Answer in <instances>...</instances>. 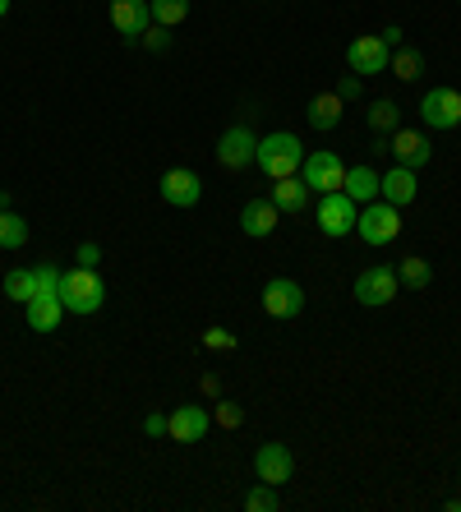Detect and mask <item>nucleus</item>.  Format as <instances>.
Segmentation results:
<instances>
[{
    "mask_svg": "<svg viewBox=\"0 0 461 512\" xmlns=\"http://www.w3.org/2000/svg\"><path fill=\"white\" fill-rule=\"evenodd\" d=\"M143 434H153V439H162V434H166V416H162V411H153V416L143 420Z\"/></svg>",
    "mask_w": 461,
    "mask_h": 512,
    "instance_id": "35",
    "label": "nucleus"
},
{
    "mask_svg": "<svg viewBox=\"0 0 461 512\" xmlns=\"http://www.w3.org/2000/svg\"><path fill=\"white\" fill-rule=\"evenodd\" d=\"M305 185L314 194H332V190H342L346 185V167H342V157L328 153V148H319V153H309L305 157Z\"/></svg>",
    "mask_w": 461,
    "mask_h": 512,
    "instance_id": "10",
    "label": "nucleus"
},
{
    "mask_svg": "<svg viewBox=\"0 0 461 512\" xmlns=\"http://www.w3.org/2000/svg\"><path fill=\"white\" fill-rule=\"evenodd\" d=\"M74 259H79V268H97V263H102V250H97L93 240H83L79 250H74Z\"/></svg>",
    "mask_w": 461,
    "mask_h": 512,
    "instance_id": "33",
    "label": "nucleus"
},
{
    "mask_svg": "<svg viewBox=\"0 0 461 512\" xmlns=\"http://www.w3.org/2000/svg\"><path fill=\"white\" fill-rule=\"evenodd\" d=\"M28 245V222L14 208H0V250H24Z\"/></svg>",
    "mask_w": 461,
    "mask_h": 512,
    "instance_id": "23",
    "label": "nucleus"
},
{
    "mask_svg": "<svg viewBox=\"0 0 461 512\" xmlns=\"http://www.w3.org/2000/svg\"><path fill=\"white\" fill-rule=\"evenodd\" d=\"M37 296H60V268H51V263H37Z\"/></svg>",
    "mask_w": 461,
    "mask_h": 512,
    "instance_id": "30",
    "label": "nucleus"
},
{
    "mask_svg": "<svg viewBox=\"0 0 461 512\" xmlns=\"http://www.w3.org/2000/svg\"><path fill=\"white\" fill-rule=\"evenodd\" d=\"M397 291H402V277H397V268H388V263L365 268V273L355 277V286H351V296L360 300L365 310H383V305H392Z\"/></svg>",
    "mask_w": 461,
    "mask_h": 512,
    "instance_id": "4",
    "label": "nucleus"
},
{
    "mask_svg": "<svg viewBox=\"0 0 461 512\" xmlns=\"http://www.w3.org/2000/svg\"><path fill=\"white\" fill-rule=\"evenodd\" d=\"M5 14H10V0H0V19H5Z\"/></svg>",
    "mask_w": 461,
    "mask_h": 512,
    "instance_id": "38",
    "label": "nucleus"
},
{
    "mask_svg": "<svg viewBox=\"0 0 461 512\" xmlns=\"http://www.w3.org/2000/svg\"><path fill=\"white\" fill-rule=\"evenodd\" d=\"M24 319L33 333H56V323L65 319V305H60V296H33L24 305Z\"/></svg>",
    "mask_w": 461,
    "mask_h": 512,
    "instance_id": "20",
    "label": "nucleus"
},
{
    "mask_svg": "<svg viewBox=\"0 0 461 512\" xmlns=\"http://www.w3.org/2000/svg\"><path fill=\"white\" fill-rule=\"evenodd\" d=\"M342 93H337V88H332V93H319V97H309V107H305V120L309 125H314V130H337V125H342Z\"/></svg>",
    "mask_w": 461,
    "mask_h": 512,
    "instance_id": "19",
    "label": "nucleus"
},
{
    "mask_svg": "<svg viewBox=\"0 0 461 512\" xmlns=\"http://www.w3.org/2000/svg\"><path fill=\"white\" fill-rule=\"evenodd\" d=\"M379 180L383 176L374 167H346V185H342V190L351 194L355 203H374V199H379Z\"/></svg>",
    "mask_w": 461,
    "mask_h": 512,
    "instance_id": "21",
    "label": "nucleus"
},
{
    "mask_svg": "<svg viewBox=\"0 0 461 512\" xmlns=\"http://www.w3.org/2000/svg\"><path fill=\"white\" fill-rule=\"evenodd\" d=\"M397 277H402V286L425 291V286L434 282V268H429V259H420V254H406V259L397 263Z\"/></svg>",
    "mask_w": 461,
    "mask_h": 512,
    "instance_id": "26",
    "label": "nucleus"
},
{
    "mask_svg": "<svg viewBox=\"0 0 461 512\" xmlns=\"http://www.w3.org/2000/svg\"><path fill=\"white\" fill-rule=\"evenodd\" d=\"M388 60H392V47L383 42L379 33L355 37L351 47H346V65H351L360 79H369V74H383V70H388Z\"/></svg>",
    "mask_w": 461,
    "mask_h": 512,
    "instance_id": "9",
    "label": "nucleus"
},
{
    "mask_svg": "<svg viewBox=\"0 0 461 512\" xmlns=\"http://www.w3.org/2000/svg\"><path fill=\"white\" fill-rule=\"evenodd\" d=\"M203 397H222V379L217 374H203Z\"/></svg>",
    "mask_w": 461,
    "mask_h": 512,
    "instance_id": "36",
    "label": "nucleus"
},
{
    "mask_svg": "<svg viewBox=\"0 0 461 512\" xmlns=\"http://www.w3.org/2000/svg\"><path fill=\"white\" fill-rule=\"evenodd\" d=\"M272 508H277V485H263L259 480V485L245 494V512H272Z\"/></svg>",
    "mask_w": 461,
    "mask_h": 512,
    "instance_id": "28",
    "label": "nucleus"
},
{
    "mask_svg": "<svg viewBox=\"0 0 461 512\" xmlns=\"http://www.w3.org/2000/svg\"><path fill=\"white\" fill-rule=\"evenodd\" d=\"M388 70L397 74V79H406V84H415V79L425 74V56H420L415 47H397L392 60H388Z\"/></svg>",
    "mask_w": 461,
    "mask_h": 512,
    "instance_id": "25",
    "label": "nucleus"
},
{
    "mask_svg": "<svg viewBox=\"0 0 461 512\" xmlns=\"http://www.w3.org/2000/svg\"><path fill=\"white\" fill-rule=\"evenodd\" d=\"M148 5H153V19L162 28H176L190 19V0H148Z\"/></svg>",
    "mask_w": 461,
    "mask_h": 512,
    "instance_id": "27",
    "label": "nucleus"
},
{
    "mask_svg": "<svg viewBox=\"0 0 461 512\" xmlns=\"http://www.w3.org/2000/svg\"><path fill=\"white\" fill-rule=\"evenodd\" d=\"M139 42H143V47H148V51H166V47H171V28H162V24H148V28H143V37H139Z\"/></svg>",
    "mask_w": 461,
    "mask_h": 512,
    "instance_id": "32",
    "label": "nucleus"
},
{
    "mask_svg": "<svg viewBox=\"0 0 461 512\" xmlns=\"http://www.w3.org/2000/svg\"><path fill=\"white\" fill-rule=\"evenodd\" d=\"M277 203L272 199H249L245 208H240V231H245L249 240H268L272 231H277Z\"/></svg>",
    "mask_w": 461,
    "mask_h": 512,
    "instance_id": "16",
    "label": "nucleus"
},
{
    "mask_svg": "<svg viewBox=\"0 0 461 512\" xmlns=\"http://www.w3.org/2000/svg\"><path fill=\"white\" fill-rule=\"evenodd\" d=\"M263 314L268 319H300L305 314V286L296 277H272L263 286Z\"/></svg>",
    "mask_w": 461,
    "mask_h": 512,
    "instance_id": "6",
    "label": "nucleus"
},
{
    "mask_svg": "<svg viewBox=\"0 0 461 512\" xmlns=\"http://www.w3.org/2000/svg\"><path fill=\"white\" fill-rule=\"evenodd\" d=\"M203 346H208V351H236V333H226L222 323H213V328H208V333H203Z\"/></svg>",
    "mask_w": 461,
    "mask_h": 512,
    "instance_id": "31",
    "label": "nucleus"
},
{
    "mask_svg": "<svg viewBox=\"0 0 461 512\" xmlns=\"http://www.w3.org/2000/svg\"><path fill=\"white\" fill-rule=\"evenodd\" d=\"M457 5H461V0H457Z\"/></svg>",
    "mask_w": 461,
    "mask_h": 512,
    "instance_id": "39",
    "label": "nucleus"
},
{
    "mask_svg": "<svg viewBox=\"0 0 461 512\" xmlns=\"http://www.w3.org/2000/svg\"><path fill=\"white\" fill-rule=\"evenodd\" d=\"M355 236L365 240V245H392V240L402 236V208L388 199L365 203L360 217H355Z\"/></svg>",
    "mask_w": 461,
    "mask_h": 512,
    "instance_id": "3",
    "label": "nucleus"
},
{
    "mask_svg": "<svg viewBox=\"0 0 461 512\" xmlns=\"http://www.w3.org/2000/svg\"><path fill=\"white\" fill-rule=\"evenodd\" d=\"M319 231L328 240H342V236H351L355 231V217H360V203L351 199L346 190H332V194H319Z\"/></svg>",
    "mask_w": 461,
    "mask_h": 512,
    "instance_id": "5",
    "label": "nucleus"
},
{
    "mask_svg": "<svg viewBox=\"0 0 461 512\" xmlns=\"http://www.w3.org/2000/svg\"><path fill=\"white\" fill-rule=\"evenodd\" d=\"M111 24L125 42H139L143 28L153 24V5L148 0H111Z\"/></svg>",
    "mask_w": 461,
    "mask_h": 512,
    "instance_id": "14",
    "label": "nucleus"
},
{
    "mask_svg": "<svg viewBox=\"0 0 461 512\" xmlns=\"http://www.w3.org/2000/svg\"><path fill=\"white\" fill-rule=\"evenodd\" d=\"M5 296H10L14 305H28V300L37 296V273L33 268H10V273H5Z\"/></svg>",
    "mask_w": 461,
    "mask_h": 512,
    "instance_id": "24",
    "label": "nucleus"
},
{
    "mask_svg": "<svg viewBox=\"0 0 461 512\" xmlns=\"http://www.w3.org/2000/svg\"><path fill=\"white\" fill-rule=\"evenodd\" d=\"M254 476L263 485H286V480L296 476V453L286 443H263L259 453H254Z\"/></svg>",
    "mask_w": 461,
    "mask_h": 512,
    "instance_id": "11",
    "label": "nucleus"
},
{
    "mask_svg": "<svg viewBox=\"0 0 461 512\" xmlns=\"http://www.w3.org/2000/svg\"><path fill=\"white\" fill-rule=\"evenodd\" d=\"M157 190H162V199L171 203V208H194V203L203 199V180L194 176L190 167H171Z\"/></svg>",
    "mask_w": 461,
    "mask_h": 512,
    "instance_id": "13",
    "label": "nucleus"
},
{
    "mask_svg": "<svg viewBox=\"0 0 461 512\" xmlns=\"http://www.w3.org/2000/svg\"><path fill=\"white\" fill-rule=\"evenodd\" d=\"M254 167H263V176L272 180H286V176H296L300 167H305V148H300L296 134H268V139H259V157H254Z\"/></svg>",
    "mask_w": 461,
    "mask_h": 512,
    "instance_id": "2",
    "label": "nucleus"
},
{
    "mask_svg": "<svg viewBox=\"0 0 461 512\" xmlns=\"http://www.w3.org/2000/svg\"><path fill=\"white\" fill-rule=\"evenodd\" d=\"M379 37H383V42H388V47H392V51L402 47V28H383V33H379Z\"/></svg>",
    "mask_w": 461,
    "mask_h": 512,
    "instance_id": "37",
    "label": "nucleus"
},
{
    "mask_svg": "<svg viewBox=\"0 0 461 512\" xmlns=\"http://www.w3.org/2000/svg\"><path fill=\"white\" fill-rule=\"evenodd\" d=\"M208 429H213V411L208 406H176L166 416V439L176 443H199Z\"/></svg>",
    "mask_w": 461,
    "mask_h": 512,
    "instance_id": "12",
    "label": "nucleus"
},
{
    "mask_svg": "<svg viewBox=\"0 0 461 512\" xmlns=\"http://www.w3.org/2000/svg\"><path fill=\"white\" fill-rule=\"evenodd\" d=\"M254 157H259V134L249 130V125H231V130L217 139V162H222L226 171L254 167Z\"/></svg>",
    "mask_w": 461,
    "mask_h": 512,
    "instance_id": "7",
    "label": "nucleus"
},
{
    "mask_svg": "<svg viewBox=\"0 0 461 512\" xmlns=\"http://www.w3.org/2000/svg\"><path fill=\"white\" fill-rule=\"evenodd\" d=\"M415 190H420V180H415L411 167H392V171H383V180H379V199L397 203V208L415 203Z\"/></svg>",
    "mask_w": 461,
    "mask_h": 512,
    "instance_id": "18",
    "label": "nucleus"
},
{
    "mask_svg": "<svg viewBox=\"0 0 461 512\" xmlns=\"http://www.w3.org/2000/svg\"><path fill=\"white\" fill-rule=\"evenodd\" d=\"M337 93H342V102H355V97L365 93V84H360V74H346L342 84H337Z\"/></svg>",
    "mask_w": 461,
    "mask_h": 512,
    "instance_id": "34",
    "label": "nucleus"
},
{
    "mask_svg": "<svg viewBox=\"0 0 461 512\" xmlns=\"http://www.w3.org/2000/svg\"><path fill=\"white\" fill-rule=\"evenodd\" d=\"M60 305L65 314H97L107 305V282L97 277V268H70L60 273Z\"/></svg>",
    "mask_w": 461,
    "mask_h": 512,
    "instance_id": "1",
    "label": "nucleus"
},
{
    "mask_svg": "<svg viewBox=\"0 0 461 512\" xmlns=\"http://www.w3.org/2000/svg\"><path fill=\"white\" fill-rule=\"evenodd\" d=\"M272 203H277V213L286 217H305L309 203H314V190L305 185V176H286V180H272Z\"/></svg>",
    "mask_w": 461,
    "mask_h": 512,
    "instance_id": "15",
    "label": "nucleus"
},
{
    "mask_svg": "<svg viewBox=\"0 0 461 512\" xmlns=\"http://www.w3.org/2000/svg\"><path fill=\"white\" fill-rule=\"evenodd\" d=\"M420 120L429 130H457L461 125V93L457 88H429L420 97Z\"/></svg>",
    "mask_w": 461,
    "mask_h": 512,
    "instance_id": "8",
    "label": "nucleus"
},
{
    "mask_svg": "<svg viewBox=\"0 0 461 512\" xmlns=\"http://www.w3.org/2000/svg\"><path fill=\"white\" fill-rule=\"evenodd\" d=\"M365 120L374 134H392V130H402V107H397L392 97H379V102H369Z\"/></svg>",
    "mask_w": 461,
    "mask_h": 512,
    "instance_id": "22",
    "label": "nucleus"
},
{
    "mask_svg": "<svg viewBox=\"0 0 461 512\" xmlns=\"http://www.w3.org/2000/svg\"><path fill=\"white\" fill-rule=\"evenodd\" d=\"M429 139L425 134H415V130H392V157H397V167H411V171H420L429 162Z\"/></svg>",
    "mask_w": 461,
    "mask_h": 512,
    "instance_id": "17",
    "label": "nucleus"
},
{
    "mask_svg": "<svg viewBox=\"0 0 461 512\" xmlns=\"http://www.w3.org/2000/svg\"><path fill=\"white\" fill-rule=\"evenodd\" d=\"M213 420L222 429H240L245 425V406L240 402H231V397H217V411H213Z\"/></svg>",
    "mask_w": 461,
    "mask_h": 512,
    "instance_id": "29",
    "label": "nucleus"
}]
</instances>
